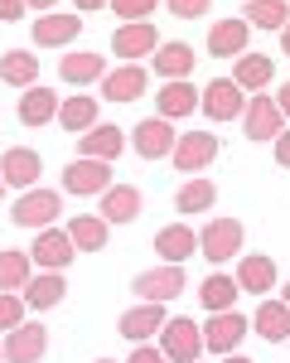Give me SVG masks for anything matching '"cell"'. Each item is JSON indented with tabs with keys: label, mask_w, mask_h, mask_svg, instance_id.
Returning a JSON list of instances; mask_svg holds the SVG:
<instances>
[{
	"label": "cell",
	"mask_w": 290,
	"mask_h": 363,
	"mask_svg": "<svg viewBox=\"0 0 290 363\" xmlns=\"http://www.w3.org/2000/svg\"><path fill=\"white\" fill-rule=\"evenodd\" d=\"M199 112L208 121H237L247 112V92L232 83V78H213V83L199 92Z\"/></svg>",
	"instance_id": "obj_1"
},
{
	"label": "cell",
	"mask_w": 290,
	"mask_h": 363,
	"mask_svg": "<svg viewBox=\"0 0 290 363\" xmlns=\"http://www.w3.org/2000/svg\"><path fill=\"white\" fill-rule=\"evenodd\" d=\"M160 354L170 363H199L203 330L194 320H165V330H160Z\"/></svg>",
	"instance_id": "obj_2"
},
{
	"label": "cell",
	"mask_w": 290,
	"mask_h": 363,
	"mask_svg": "<svg viewBox=\"0 0 290 363\" xmlns=\"http://www.w3.org/2000/svg\"><path fill=\"white\" fill-rule=\"evenodd\" d=\"M242 238H247V233H242L237 218H213V223L199 233V252L208 257V262L223 267V262H232V257L242 252Z\"/></svg>",
	"instance_id": "obj_3"
},
{
	"label": "cell",
	"mask_w": 290,
	"mask_h": 363,
	"mask_svg": "<svg viewBox=\"0 0 290 363\" xmlns=\"http://www.w3.org/2000/svg\"><path fill=\"white\" fill-rule=\"evenodd\" d=\"M170 160H174V169H184V174L208 169L213 160H218V136H213V131H184V136L174 140Z\"/></svg>",
	"instance_id": "obj_4"
},
{
	"label": "cell",
	"mask_w": 290,
	"mask_h": 363,
	"mask_svg": "<svg viewBox=\"0 0 290 363\" xmlns=\"http://www.w3.org/2000/svg\"><path fill=\"white\" fill-rule=\"evenodd\" d=\"M199 330H203V349H213V354H223V359H228L232 349L247 339L252 320H242L237 310H218V315H213L208 325H199Z\"/></svg>",
	"instance_id": "obj_5"
},
{
	"label": "cell",
	"mask_w": 290,
	"mask_h": 363,
	"mask_svg": "<svg viewBox=\"0 0 290 363\" xmlns=\"http://www.w3.org/2000/svg\"><path fill=\"white\" fill-rule=\"evenodd\" d=\"M63 189L78 194V199L107 194V189H112V165H107V160H87V155H78L73 165L63 169Z\"/></svg>",
	"instance_id": "obj_6"
},
{
	"label": "cell",
	"mask_w": 290,
	"mask_h": 363,
	"mask_svg": "<svg viewBox=\"0 0 290 363\" xmlns=\"http://www.w3.org/2000/svg\"><path fill=\"white\" fill-rule=\"evenodd\" d=\"M58 208H63V199L54 194V189H25L20 194V203L10 208V218L20 228H54V218H58Z\"/></svg>",
	"instance_id": "obj_7"
},
{
	"label": "cell",
	"mask_w": 290,
	"mask_h": 363,
	"mask_svg": "<svg viewBox=\"0 0 290 363\" xmlns=\"http://www.w3.org/2000/svg\"><path fill=\"white\" fill-rule=\"evenodd\" d=\"M242 126H247L252 140H276L281 131H286V116H281V107H276V97L257 92V97L247 102V112H242Z\"/></svg>",
	"instance_id": "obj_8"
},
{
	"label": "cell",
	"mask_w": 290,
	"mask_h": 363,
	"mask_svg": "<svg viewBox=\"0 0 290 363\" xmlns=\"http://www.w3.org/2000/svg\"><path fill=\"white\" fill-rule=\"evenodd\" d=\"M174 140L179 136H174V126L165 121V116H145L141 126L131 131V145L141 150V160H165V155L174 150Z\"/></svg>",
	"instance_id": "obj_9"
},
{
	"label": "cell",
	"mask_w": 290,
	"mask_h": 363,
	"mask_svg": "<svg viewBox=\"0 0 290 363\" xmlns=\"http://www.w3.org/2000/svg\"><path fill=\"white\" fill-rule=\"evenodd\" d=\"M131 286H136V296H141V301L170 306V301L184 291V286H189V281H184V272H179V267H155V272H141Z\"/></svg>",
	"instance_id": "obj_10"
},
{
	"label": "cell",
	"mask_w": 290,
	"mask_h": 363,
	"mask_svg": "<svg viewBox=\"0 0 290 363\" xmlns=\"http://www.w3.org/2000/svg\"><path fill=\"white\" fill-rule=\"evenodd\" d=\"M145 87H150V73L141 63H121L102 78V97L107 102H136V97H145Z\"/></svg>",
	"instance_id": "obj_11"
},
{
	"label": "cell",
	"mask_w": 290,
	"mask_h": 363,
	"mask_svg": "<svg viewBox=\"0 0 290 363\" xmlns=\"http://www.w3.org/2000/svg\"><path fill=\"white\" fill-rule=\"evenodd\" d=\"M49 354V330L44 325H15L5 339V363H39Z\"/></svg>",
	"instance_id": "obj_12"
},
{
	"label": "cell",
	"mask_w": 290,
	"mask_h": 363,
	"mask_svg": "<svg viewBox=\"0 0 290 363\" xmlns=\"http://www.w3.org/2000/svg\"><path fill=\"white\" fill-rule=\"evenodd\" d=\"M39 150H29V145H15V150H5L0 155V179H5V189L15 184V189H34L39 184Z\"/></svg>",
	"instance_id": "obj_13"
},
{
	"label": "cell",
	"mask_w": 290,
	"mask_h": 363,
	"mask_svg": "<svg viewBox=\"0 0 290 363\" xmlns=\"http://www.w3.org/2000/svg\"><path fill=\"white\" fill-rule=\"evenodd\" d=\"M73 257H78V247H73L68 233H58V228H44V233L34 238V247H29V262H39L44 272H63Z\"/></svg>",
	"instance_id": "obj_14"
},
{
	"label": "cell",
	"mask_w": 290,
	"mask_h": 363,
	"mask_svg": "<svg viewBox=\"0 0 290 363\" xmlns=\"http://www.w3.org/2000/svg\"><path fill=\"white\" fill-rule=\"evenodd\" d=\"M160 49V34H155V25H145V20H136V25H121L112 34V54L116 58H145V54H155Z\"/></svg>",
	"instance_id": "obj_15"
},
{
	"label": "cell",
	"mask_w": 290,
	"mask_h": 363,
	"mask_svg": "<svg viewBox=\"0 0 290 363\" xmlns=\"http://www.w3.org/2000/svg\"><path fill=\"white\" fill-rule=\"evenodd\" d=\"M165 320H170V315H165V306L141 301L136 310H126V315H121V325H116V330L131 339V344H145V339H155V330H165Z\"/></svg>",
	"instance_id": "obj_16"
},
{
	"label": "cell",
	"mask_w": 290,
	"mask_h": 363,
	"mask_svg": "<svg viewBox=\"0 0 290 363\" xmlns=\"http://www.w3.org/2000/svg\"><path fill=\"white\" fill-rule=\"evenodd\" d=\"M78 29H83V15L78 10L73 15H39L34 20V44L39 49H63V44L78 39Z\"/></svg>",
	"instance_id": "obj_17"
},
{
	"label": "cell",
	"mask_w": 290,
	"mask_h": 363,
	"mask_svg": "<svg viewBox=\"0 0 290 363\" xmlns=\"http://www.w3.org/2000/svg\"><path fill=\"white\" fill-rule=\"evenodd\" d=\"M102 223H136L141 218V189L136 184H112L107 194H102V213H97Z\"/></svg>",
	"instance_id": "obj_18"
},
{
	"label": "cell",
	"mask_w": 290,
	"mask_h": 363,
	"mask_svg": "<svg viewBox=\"0 0 290 363\" xmlns=\"http://www.w3.org/2000/svg\"><path fill=\"white\" fill-rule=\"evenodd\" d=\"M25 296V310H54L63 306V296H68V281H63V272H39V277H29V286L20 291Z\"/></svg>",
	"instance_id": "obj_19"
},
{
	"label": "cell",
	"mask_w": 290,
	"mask_h": 363,
	"mask_svg": "<svg viewBox=\"0 0 290 363\" xmlns=\"http://www.w3.org/2000/svg\"><path fill=\"white\" fill-rule=\"evenodd\" d=\"M247 39H252V25L247 20H218V25L208 29V54L213 58L247 54Z\"/></svg>",
	"instance_id": "obj_20"
},
{
	"label": "cell",
	"mask_w": 290,
	"mask_h": 363,
	"mask_svg": "<svg viewBox=\"0 0 290 363\" xmlns=\"http://www.w3.org/2000/svg\"><path fill=\"white\" fill-rule=\"evenodd\" d=\"M271 78H276L271 54H242V58H237V68H232V83L242 87V92H266Z\"/></svg>",
	"instance_id": "obj_21"
},
{
	"label": "cell",
	"mask_w": 290,
	"mask_h": 363,
	"mask_svg": "<svg viewBox=\"0 0 290 363\" xmlns=\"http://www.w3.org/2000/svg\"><path fill=\"white\" fill-rule=\"evenodd\" d=\"M155 252L165 257V267H179L184 257H194V252H199V238H194V228L170 223V228H160V233H155Z\"/></svg>",
	"instance_id": "obj_22"
},
{
	"label": "cell",
	"mask_w": 290,
	"mask_h": 363,
	"mask_svg": "<svg viewBox=\"0 0 290 363\" xmlns=\"http://www.w3.org/2000/svg\"><path fill=\"white\" fill-rule=\"evenodd\" d=\"M58 116V92H49L44 83L25 87V97H20V121L25 126H49Z\"/></svg>",
	"instance_id": "obj_23"
},
{
	"label": "cell",
	"mask_w": 290,
	"mask_h": 363,
	"mask_svg": "<svg viewBox=\"0 0 290 363\" xmlns=\"http://www.w3.org/2000/svg\"><path fill=\"white\" fill-rule=\"evenodd\" d=\"M271 286H276V262H271V257H257V252H252V257L237 262V291L266 296Z\"/></svg>",
	"instance_id": "obj_24"
},
{
	"label": "cell",
	"mask_w": 290,
	"mask_h": 363,
	"mask_svg": "<svg viewBox=\"0 0 290 363\" xmlns=\"http://www.w3.org/2000/svg\"><path fill=\"white\" fill-rule=\"evenodd\" d=\"M155 73L165 78V83H174V78H184V73H194V49L184 44V39H170V44H160L155 49Z\"/></svg>",
	"instance_id": "obj_25"
},
{
	"label": "cell",
	"mask_w": 290,
	"mask_h": 363,
	"mask_svg": "<svg viewBox=\"0 0 290 363\" xmlns=\"http://www.w3.org/2000/svg\"><path fill=\"white\" fill-rule=\"evenodd\" d=\"M121 150H126V136H121L116 126H92V131L78 140V155H87V160H107V165H112Z\"/></svg>",
	"instance_id": "obj_26"
},
{
	"label": "cell",
	"mask_w": 290,
	"mask_h": 363,
	"mask_svg": "<svg viewBox=\"0 0 290 363\" xmlns=\"http://www.w3.org/2000/svg\"><path fill=\"white\" fill-rule=\"evenodd\" d=\"M252 330H257L266 344H286V339H290V310H286V301H261Z\"/></svg>",
	"instance_id": "obj_27"
},
{
	"label": "cell",
	"mask_w": 290,
	"mask_h": 363,
	"mask_svg": "<svg viewBox=\"0 0 290 363\" xmlns=\"http://www.w3.org/2000/svg\"><path fill=\"white\" fill-rule=\"evenodd\" d=\"M0 83H10V87H34V83H39V54H25V49L0 54Z\"/></svg>",
	"instance_id": "obj_28"
},
{
	"label": "cell",
	"mask_w": 290,
	"mask_h": 363,
	"mask_svg": "<svg viewBox=\"0 0 290 363\" xmlns=\"http://www.w3.org/2000/svg\"><path fill=\"white\" fill-rule=\"evenodd\" d=\"M155 102H160V116H165V121H174V116H194L199 92L184 83V78H174V83H165L160 92H155Z\"/></svg>",
	"instance_id": "obj_29"
},
{
	"label": "cell",
	"mask_w": 290,
	"mask_h": 363,
	"mask_svg": "<svg viewBox=\"0 0 290 363\" xmlns=\"http://www.w3.org/2000/svg\"><path fill=\"white\" fill-rule=\"evenodd\" d=\"M63 233H68V242H73L78 252H102V247H107V233H112V228L102 223L97 213H78V218L63 228Z\"/></svg>",
	"instance_id": "obj_30"
},
{
	"label": "cell",
	"mask_w": 290,
	"mask_h": 363,
	"mask_svg": "<svg viewBox=\"0 0 290 363\" xmlns=\"http://www.w3.org/2000/svg\"><path fill=\"white\" fill-rule=\"evenodd\" d=\"M58 126H63V131H73V136H78V131H92V126H97V97H83V92H78V97H68V102H58Z\"/></svg>",
	"instance_id": "obj_31"
},
{
	"label": "cell",
	"mask_w": 290,
	"mask_h": 363,
	"mask_svg": "<svg viewBox=\"0 0 290 363\" xmlns=\"http://www.w3.org/2000/svg\"><path fill=\"white\" fill-rule=\"evenodd\" d=\"M58 73L68 78V83H102L107 78V58L102 54H63V63H58Z\"/></svg>",
	"instance_id": "obj_32"
},
{
	"label": "cell",
	"mask_w": 290,
	"mask_h": 363,
	"mask_svg": "<svg viewBox=\"0 0 290 363\" xmlns=\"http://www.w3.org/2000/svg\"><path fill=\"white\" fill-rule=\"evenodd\" d=\"M199 306L208 315H218V310H237V281L223 277V272H213V277L199 286Z\"/></svg>",
	"instance_id": "obj_33"
},
{
	"label": "cell",
	"mask_w": 290,
	"mask_h": 363,
	"mask_svg": "<svg viewBox=\"0 0 290 363\" xmlns=\"http://www.w3.org/2000/svg\"><path fill=\"white\" fill-rule=\"evenodd\" d=\"M29 252H0V291L5 296H20L29 286Z\"/></svg>",
	"instance_id": "obj_34"
},
{
	"label": "cell",
	"mask_w": 290,
	"mask_h": 363,
	"mask_svg": "<svg viewBox=\"0 0 290 363\" xmlns=\"http://www.w3.org/2000/svg\"><path fill=\"white\" fill-rule=\"evenodd\" d=\"M247 25L286 29L290 25V0H247Z\"/></svg>",
	"instance_id": "obj_35"
},
{
	"label": "cell",
	"mask_w": 290,
	"mask_h": 363,
	"mask_svg": "<svg viewBox=\"0 0 290 363\" xmlns=\"http://www.w3.org/2000/svg\"><path fill=\"white\" fill-rule=\"evenodd\" d=\"M218 203V189L208 184V179H189V184H179V194H174V208L179 213H203V208H213Z\"/></svg>",
	"instance_id": "obj_36"
},
{
	"label": "cell",
	"mask_w": 290,
	"mask_h": 363,
	"mask_svg": "<svg viewBox=\"0 0 290 363\" xmlns=\"http://www.w3.org/2000/svg\"><path fill=\"white\" fill-rule=\"evenodd\" d=\"M15 325H25V296L0 291V330H15Z\"/></svg>",
	"instance_id": "obj_37"
},
{
	"label": "cell",
	"mask_w": 290,
	"mask_h": 363,
	"mask_svg": "<svg viewBox=\"0 0 290 363\" xmlns=\"http://www.w3.org/2000/svg\"><path fill=\"white\" fill-rule=\"evenodd\" d=\"M112 10L126 20V25H136L145 15H155V0H112Z\"/></svg>",
	"instance_id": "obj_38"
},
{
	"label": "cell",
	"mask_w": 290,
	"mask_h": 363,
	"mask_svg": "<svg viewBox=\"0 0 290 363\" xmlns=\"http://www.w3.org/2000/svg\"><path fill=\"white\" fill-rule=\"evenodd\" d=\"M208 5H213V0H170V10L179 20H199V15H208Z\"/></svg>",
	"instance_id": "obj_39"
},
{
	"label": "cell",
	"mask_w": 290,
	"mask_h": 363,
	"mask_svg": "<svg viewBox=\"0 0 290 363\" xmlns=\"http://www.w3.org/2000/svg\"><path fill=\"white\" fill-rule=\"evenodd\" d=\"M126 363H165V354H160L155 344H136V354H131Z\"/></svg>",
	"instance_id": "obj_40"
},
{
	"label": "cell",
	"mask_w": 290,
	"mask_h": 363,
	"mask_svg": "<svg viewBox=\"0 0 290 363\" xmlns=\"http://www.w3.org/2000/svg\"><path fill=\"white\" fill-rule=\"evenodd\" d=\"M25 15V0H0V20H20Z\"/></svg>",
	"instance_id": "obj_41"
},
{
	"label": "cell",
	"mask_w": 290,
	"mask_h": 363,
	"mask_svg": "<svg viewBox=\"0 0 290 363\" xmlns=\"http://www.w3.org/2000/svg\"><path fill=\"white\" fill-rule=\"evenodd\" d=\"M276 160L290 169V131H281V136H276Z\"/></svg>",
	"instance_id": "obj_42"
},
{
	"label": "cell",
	"mask_w": 290,
	"mask_h": 363,
	"mask_svg": "<svg viewBox=\"0 0 290 363\" xmlns=\"http://www.w3.org/2000/svg\"><path fill=\"white\" fill-rule=\"evenodd\" d=\"M276 107H281V116H290V83L276 92Z\"/></svg>",
	"instance_id": "obj_43"
},
{
	"label": "cell",
	"mask_w": 290,
	"mask_h": 363,
	"mask_svg": "<svg viewBox=\"0 0 290 363\" xmlns=\"http://www.w3.org/2000/svg\"><path fill=\"white\" fill-rule=\"evenodd\" d=\"M54 5H58V0H25V10H39V15H49Z\"/></svg>",
	"instance_id": "obj_44"
},
{
	"label": "cell",
	"mask_w": 290,
	"mask_h": 363,
	"mask_svg": "<svg viewBox=\"0 0 290 363\" xmlns=\"http://www.w3.org/2000/svg\"><path fill=\"white\" fill-rule=\"evenodd\" d=\"M73 5H78V10L87 15V10H102V5H112V0H73Z\"/></svg>",
	"instance_id": "obj_45"
},
{
	"label": "cell",
	"mask_w": 290,
	"mask_h": 363,
	"mask_svg": "<svg viewBox=\"0 0 290 363\" xmlns=\"http://www.w3.org/2000/svg\"><path fill=\"white\" fill-rule=\"evenodd\" d=\"M281 54H286V58H290V25H286V29H281Z\"/></svg>",
	"instance_id": "obj_46"
},
{
	"label": "cell",
	"mask_w": 290,
	"mask_h": 363,
	"mask_svg": "<svg viewBox=\"0 0 290 363\" xmlns=\"http://www.w3.org/2000/svg\"><path fill=\"white\" fill-rule=\"evenodd\" d=\"M228 363H252V359H242V354H228Z\"/></svg>",
	"instance_id": "obj_47"
},
{
	"label": "cell",
	"mask_w": 290,
	"mask_h": 363,
	"mask_svg": "<svg viewBox=\"0 0 290 363\" xmlns=\"http://www.w3.org/2000/svg\"><path fill=\"white\" fill-rule=\"evenodd\" d=\"M286 310H290V286H286Z\"/></svg>",
	"instance_id": "obj_48"
},
{
	"label": "cell",
	"mask_w": 290,
	"mask_h": 363,
	"mask_svg": "<svg viewBox=\"0 0 290 363\" xmlns=\"http://www.w3.org/2000/svg\"><path fill=\"white\" fill-rule=\"evenodd\" d=\"M0 194H5V179H0Z\"/></svg>",
	"instance_id": "obj_49"
},
{
	"label": "cell",
	"mask_w": 290,
	"mask_h": 363,
	"mask_svg": "<svg viewBox=\"0 0 290 363\" xmlns=\"http://www.w3.org/2000/svg\"><path fill=\"white\" fill-rule=\"evenodd\" d=\"M0 359H5V344H0Z\"/></svg>",
	"instance_id": "obj_50"
},
{
	"label": "cell",
	"mask_w": 290,
	"mask_h": 363,
	"mask_svg": "<svg viewBox=\"0 0 290 363\" xmlns=\"http://www.w3.org/2000/svg\"><path fill=\"white\" fill-rule=\"evenodd\" d=\"M97 363H112V359H97Z\"/></svg>",
	"instance_id": "obj_51"
},
{
	"label": "cell",
	"mask_w": 290,
	"mask_h": 363,
	"mask_svg": "<svg viewBox=\"0 0 290 363\" xmlns=\"http://www.w3.org/2000/svg\"><path fill=\"white\" fill-rule=\"evenodd\" d=\"M286 344H290V339H286Z\"/></svg>",
	"instance_id": "obj_52"
}]
</instances>
